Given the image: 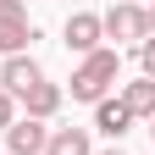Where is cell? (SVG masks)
Masks as SVG:
<instances>
[{"label":"cell","instance_id":"cell-1","mask_svg":"<svg viewBox=\"0 0 155 155\" xmlns=\"http://www.w3.org/2000/svg\"><path fill=\"white\" fill-rule=\"evenodd\" d=\"M111 83H116V50H94V55H83V67L72 72V100L100 105Z\"/></svg>","mask_w":155,"mask_h":155},{"label":"cell","instance_id":"cell-2","mask_svg":"<svg viewBox=\"0 0 155 155\" xmlns=\"http://www.w3.org/2000/svg\"><path fill=\"white\" fill-rule=\"evenodd\" d=\"M33 22H28V0H0V50L6 55H28L33 45Z\"/></svg>","mask_w":155,"mask_h":155},{"label":"cell","instance_id":"cell-3","mask_svg":"<svg viewBox=\"0 0 155 155\" xmlns=\"http://www.w3.org/2000/svg\"><path fill=\"white\" fill-rule=\"evenodd\" d=\"M100 28H105V39H116V45H133V39H150V11L144 6H133V0H122V6H111L105 17H100Z\"/></svg>","mask_w":155,"mask_h":155},{"label":"cell","instance_id":"cell-4","mask_svg":"<svg viewBox=\"0 0 155 155\" xmlns=\"http://www.w3.org/2000/svg\"><path fill=\"white\" fill-rule=\"evenodd\" d=\"M61 33H67V50H78V55H94V50H100V39H105V28H100V17H94V11H72Z\"/></svg>","mask_w":155,"mask_h":155},{"label":"cell","instance_id":"cell-5","mask_svg":"<svg viewBox=\"0 0 155 155\" xmlns=\"http://www.w3.org/2000/svg\"><path fill=\"white\" fill-rule=\"evenodd\" d=\"M45 144H50V127L33 122V116H22V122L6 127V150L11 155H45Z\"/></svg>","mask_w":155,"mask_h":155},{"label":"cell","instance_id":"cell-6","mask_svg":"<svg viewBox=\"0 0 155 155\" xmlns=\"http://www.w3.org/2000/svg\"><path fill=\"white\" fill-rule=\"evenodd\" d=\"M39 78H45V67H39L33 55H6V67H0V89L17 100V94H22V89H33Z\"/></svg>","mask_w":155,"mask_h":155},{"label":"cell","instance_id":"cell-7","mask_svg":"<svg viewBox=\"0 0 155 155\" xmlns=\"http://www.w3.org/2000/svg\"><path fill=\"white\" fill-rule=\"evenodd\" d=\"M17 100H22V111L33 116V122H45V116H55V111H61V89L39 78V83H33V89H22Z\"/></svg>","mask_w":155,"mask_h":155},{"label":"cell","instance_id":"cell-8","mask_svg":"<svg viewBox=\"0 0 155 155\" xmlns=\"http://www.w3.org/2000/svg\"><path fill=\"white\" fill-rule=\"evenodd\" d=\"M94 127H100L105 139H122V133L133 127V116H127L122 100H100V105H94Z\"/></svg>","mask_w":155,"mask_h":155},{"label":"cell","instance_id":"cell-9","mask_svg":"<svg viewBox=\"0 0 155 155\" xmlns=\"http://www.w3.org/2000/svg\"><path fill=\"white\" fill-rule=\"evenodd\" d=\"M45 155H94L89 127H55V133H50V144H45Z\"/></svg>","mask_w":155,"mask_h":155},{"label":"cell","instance_id":"cell-10","mask_svg":"<svg viewBox=\"0 0 155 155\" xmlns=\"http://www.w3.org/2000/svg\"><path fill=\"white\" fill-rule=\"evenodd\" d=\"M122 105H127V116H155V83H150V78L127 83L122 89Z\"/></svg>","mask_w":155,"mask_h":155},{"label":"cell","instance_id":"cell-11","mask_svg":"<svg viewBox=\"0 0 155 155\" xmlns=\"http://www.w3.org/2000/svg\"><path fill=\"white\" fill-rule=\"evenodd\" d=\"M139 61H144V78H150V83H155V33H150L144 45H139Z\"/></svg>","mask_w":155,"mask_h":155},{"label":"cell","instance_id":"cell-12","mask_svg":"<svg viewBox=\"0 0 155 155\" xmlns=\"http://www.w3.org/2000/svg\"><path fill=\"white\" fill-rule=\"evenodd\" d=\"M11 122H17V116H11V94H6V89H0V133H6Z\"/></svg>","mask_w":155,"mask_h":155},{"label":"cell","instance_id":"cell-13","mask_svg":"<svg viewBox=\"0 0 155 155\" xmlns=\"http://www.w3.org/2000/svg\"><path fill=\"white\" fill-rule=\"evenodd\" d=\"M100 155H127V150H122V144H116V150H100Z\"/></svg>","mask_w":155,"mask_h":155},{"label":"cell","instance_id":"cell-14","mask_svg":"<svg viewBox=\"0 0 155 155\" xmlns=\"http://www.w3.org/2000/svg\"><path fill=\"white\" fill-rule=\"evenodd\" d=\"M144 11H150V33H155V6H144Z\"/></svg>","mask_w":155,"mask_h":155},{"label":"cell","instance_id":"cell-15","mask_svg":"<svg viewBox=\"0 0 155 155\" xmlns=\"http://www.w3.org/2000/svg\"><path fill=\"white\" fill-rule=\"evenodd\" d=\"M133 6H155V0H133Z\"/></svg>","mask_w":155,"mask_h":155},{"label":"cell","instance_id":"cell-16","mask_svg":"<svg viewBox=\"0 0 155 155\" xmlns=\"http://www.w3.org/2000/svg\"><path fill=\"white\" fill-rule=\"evenodd\" d=\"M150 139H155V116H150Z\"/></svg>","mask_w":155,"mask_h":155}]
</instances>
